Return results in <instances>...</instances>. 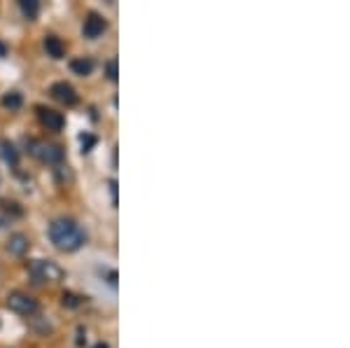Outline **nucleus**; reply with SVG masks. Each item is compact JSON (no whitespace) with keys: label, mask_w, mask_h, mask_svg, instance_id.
<instances>
[{"label":"nucleus","mask_w":350,"mask_h":348,"mask_svg":"<svg viewBox=\"0 0 350 348\" xmlns=\"http://www.w3.org/2000/svg\"><path fill=\"white\" fill-rule=\"evenodd\" d=\"M110 189H112V204L117 206V183L110 180Z\"/></svg>","instance_id":"17"},{"label":"nucleus","mask_w":350,"mask_h":348,"mask_svg":"<svg viewBox=\"0 0 350 348\" xmlns=\"http://www.w3.org/2000/svg\"><path fill=\"white\" fill-rule=\"evenodd\" d=\"M105 31H108V21H105V16L98 14V12H89L87 19H84V26H82L84 38L96 40V38H100Z\"/></svg>","instance_id":"5"},{"label":"nucleus","mask_w":350,"mask_h":348,"mask_svg":"<svg viewBox=\"0 0 350 348\" xmlns=\"http://www.w3.org/2000/svg\"><path fill=\"white\" fill-rule=\"evenodd\" d=\"M5 54V47H3V44H0V56H3Z\"/></svg>","instance_id":"20"},{"label":"nucleus","mask_w":350,"mask_h":348,"mask_svg":"<svg viewBox=\"0 0 350 348\" xmlns=\"http://www.w3.org/2000/svg\"><path fill=\"white\" fill-rule=\"evenodd\" d=\"M82 336H84V327L77 330V346H84V339H82Z\"/></svg>","instance_id":"18"},{"label":"nucleus","mask_w":350,"mask_h":348,"mask_svg":"<svg viewBox=\"0 0 350 348\" xmlns=\"http://www.w3.org/2000/svg\"><path fill=\"white\" fill-rule=\"evenodd\" d=\"M28 148V155L40 159L42 164H52V166H59L64 161V150L54 143H44V140H38V138H31L26 143Z\"/></svg>","instance_id":"2"},{"label":"nucleus","mask_w":350,"mask_h":348,"mask_svg":"<svg viewBox=\"0 0 350 348\" xmlns=\"http://www.w3.org/2000/svg\"><path fill=\"white\" fill-rule=\"evenodd\" d=\"M61 304H64L66 308H77L82 304V297H77L75 293H64L61 295Z\"/></svg>","instance_id":"14"},{"label":"nucleus","mask_w":350,"mask_h":348,"mask_svg":"<svg viewBox=\"0 0 350 348\" xmlns=\"http://www.w3.org/2000/svg\"><path fill=\"white\" fill-rule=\"evenodd\" d=\"M44 52H47V56H52V59H64V54H66V47H64V42H61V38H56V36H47L44 38Z\"/></svg>","instance_id":"9"},{"label":"nucleus","mask_w":350,"mask_h":348,"mask_svg":"<svg viewBox=\"0 0 350 348\" xmlns=\"http://www.w3.org/2000/svg\"><path fill=\"white\" fill-rule=\"evenodd\" d=\"M28 248H31V241H28L26 234H12L8 241V252L12 257H24Z\"/></svg>","instance_id":"8"},{"label":"nucleus","mask_w":350,"mask_h":348,"mask_svg":"<svg viewBox=\"0 0 350 348\" xmlns=\"http://www.w3.org/2000/svg\"><path fill=\"white\" fill-rule=\"evenodd\" d=\"M105 75H108V80H110V82H115V80H117V75H120V72H117V61H115V59L105 64Z\"/></svg>","instance_id":"16"},{"label":"nucleus","mask_w":350,"mask_h":348,"mask_svg":"<svg viewBox=\"0 0 350 348\" xmlns=\"http://www.w3.org/2000/svg\"><path fill=\"white\" fill-rule=\"evenodd\" d=\"M70 70L75 72V75H92L94 70V61L89 59V56H80V59H72L70 61Z\"/></svg>","instance_id":"10"},{"label":"nucleus","mask_w":350,"mask_h":348,"mask_svg":"<svg viewBox=\"0 0 350 348\" xmlns=\"http://www.w3.org/2000/svg\"><path fill=\"white\" fill-rule=\"evenodd\" d=\"M92 348H110L108 344H103V341H100V344H96V346H92Z\"/></svg>","instance_id":"19"},{"label":"nucleus","mask_w":350,"mask_h":348,"mask_svg":"<svg viewBox=\"0 0 350 348\" xmlns=\"http://www.w3.org/2000/svg\"><path fill=\"white\" fill-rule=\"evenodd\" d=\"M8 308L14 313H19V316L33 318V316H38V311H40V304H38V299H33L31 295L16 290V293L8 295Z\"/></svg>","instance_id":"4"},{"label":"nucleus","mask_w":350,"mask_h":348,"mask_svg":"<svg viewBox=\"0 0 350 348\" xmlns=\"http://www.w3.org/2000/svg\"><path fill=\"white\" fill-rule=\"evenodd\" d=\"M19 8H21V14H24L28 21H33L40 14V0H19Z\"/></svg>","instance_id":"12"},{"label":"nucleus","mask_w":350,"mask_h":348,"mask_svg":"<svg viewBox=\"0 0 350 348\" xmlns=\"http://www.w3.org/2000/svg\"><path fill=\"white\" fill-rule=\"evenodd\" d=\"M0 103H3V108H8V110H19L21 105H24V96H21L19 92H8L3 98H0Z\"/></svg>","instance_id":"13"},{"label":"nucleus","mask_w":350,"mask_h":348,"mask_svg":"<svg viewBox=\"0 0 350 348\" xmlns=\"http://www.w3.org/2000/svg\"><path fill=\"white\" fill-rule=\"evenodd\" d=\"M49 94H52V96L59 101V103H64L66 108H72V105H77V101H80L77 92L68 82H56V84H52Z\"/></svg>","instance_id":"7"},{"label":"nucleus","mask_w":350,"mask_h":348,"mask_svg":"<svg viewBox=\"0 0 350 348\" xmlns=\"http://www.w3.org/2000/svg\"><path fill=\"white\" fill-rule=\"evenodd\" d=\"M38 120H40V124L47 129V131H61V129L66 126L64 115H61L59 110L44 108V105H40V108H38Z\"/></svg>","instance_id":"6"},{"label":"nucleus","mask_w":350,"mask_h":348,"mask_svg":"<svg viewBox=\"0 0 350 348\" xmlns=\"http://www.w3.org/2000/svg\"><path fill=\"white\" fill-rule=\"evenodd\" d=\"M49 241L64 252H75L87 243V234L84 229L70 217H59L49 224Z\"/></svg>","instance_id":"1"},{"label":"nucleus","mask_w":350,"mask_h":348,"mask_svg":"<svg viewBox=\"0 0 350 348\" xmlns=\"http://www.w3.org/2000/svg\"><path fill=\"white\" fill-rule=\"evenodd\" d=\"M28 273L36 283H56L64 278V269L52 260H33L28 262Z\"/></svg>","instance_id":"3"},{"label":"nucleus","mask_w":350,"mask_h":348,"mask_svg":"<svg viewBox=\"0 0 350 348\" xmlns=\"http://www.w3.org/2000/svg\"><path fill=\"white\" fill-rule=\"evenodd\" d=\"M80 143H82V152H92V148L96 145V138L92 136V133H82Z\"/></svg>","instance_id":"15"},{"label":"nucleus","mask_w":350,"mask_h":348,"mask_svg":"<svg viewBox=\"0 0 350 348\" xmlns=\"http://www.w3.org/2000/svg\"><path fill=\"white\" fill-rule=\"evenodd\" d=\"M0 155H3V159L8 161L10 166L19 164V152H16V148L10 143V140H3V143H0Z\"/></svg>","instance_id":"11"}]
</instances>
